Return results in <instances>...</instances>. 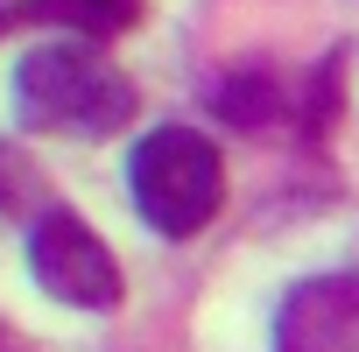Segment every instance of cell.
<instances>
[{
  "mask_svg": "<svg viewBox=\"0 0 359 352\" xmlns=\"http://www.w3.org/2000/svg\"><path fill=\"white\" fill-rule=\"evenodd\" d=\"M29 275L64 310H120V296H127V275H120L113 247L64 205L29 219Z\"/></svg>",
  "mask_w": 359,
  "mask_h": 352,
  "instance_id": "3957f363",
  "label": "cell"
},
{
  "mask_svg": "<svg viewBox=\"0 0 359 352\" xmlns=\"http://www.w3.org/2000/svg\"><path fill=\"white\" fill-rule=\"evenodd\" d=\"M29 22H71L85 36H120L134 15H141V0H29L22 8Z\"/></svg>",
  "mask_w": 359,
  "mask_h": 352,
  "instance_id": "5b68a950",
  "label": "cell"
},
{
  "mask_svg": "<svg viewBox=\"0 0 359 352\" xmlns=\"http://www.w3.org/2000/svg\"><path fill=\"white\" fill-rule=\"evenodd\" d=\"M275 352H359V275H317L289 289Z\"/></svg>",
  "mask_w": 359,
  "mask_h": 352,
  "instance_id": "277c9868",
  "label": "cell"
},
{
  "mask_svg": "<svg viewBox=\"0 0 359 352\" xmlns=\"http://www.w3.org/2000/svg\"><path fill=\"white\" fill-rule=\"evenodd\" d=\"M85 43H36L15 64V120L36 134H71V141H106L134 120V85Z\"/></svg>",
  "mask_w": 359,
  "mask_h": 352,
  "instance_id": "6da1fadb",
  "label": "cell"
},
{
  "mask_svg": "<svg viewBox=\"0 0 359 352\" xmlns=\"http://www.w3.org/2000/svg\"><path fill=\"white\" fill-rule=\"evenodd\" d=\"M29 198H43V176H36L15 148H0V212H22Z\"/></svg>",
  "mask_w": 359,
  "mask_h": 352,
  "instance_id": "8992f818",
  "label": "cell"
},
{
  "mask_svg": "<svg viewBox=\"0 0 359 352\" xmlns=\"http://www.w3.org/2000/svg\"><path fill=\"white\" fill-rule=\"evenodd\" d=\"M127 184H134V212L162 233V240H191L219 219L226 205V162L219 148L184 127V120H162L134 141L127 155Z\"/></svg>",
  "mask_w": 359,
  "mask_h": 352,
  "instance_id": "7a4b0ae2",
  "label": "cell"
}]
</instances>
